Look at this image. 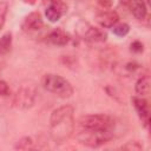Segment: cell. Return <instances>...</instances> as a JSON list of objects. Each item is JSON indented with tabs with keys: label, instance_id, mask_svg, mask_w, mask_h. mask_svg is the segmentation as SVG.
I'll use <instances>...</instances> for the list:
<instances>
[{
	"label": "cell",
	"instance_id": "cell-13",
	"mask_svg": "<svg viewBox=\"0 0 151 151\" xmlns=\"http://www.w3.org/2000/svg\"><path fill=\"white\" fill-rule=\"evenodd\" d=\"M85 39L90 42H103L106 40V34L97 27H90L85 33Z\"/></svg>",
	"mask_w": 151,
	"mask_h": 151
},
{
	"label": "cell",
	"instance_id": "cell-1",
	"mask_svg": "<svg viewBox=\"0 0 151 151\" xmlns=\"http://www.w3.org/2000/svg\"><path fill=\"white\" fill-rule=\"evenodd\" d=\"M74 109L71 105H63L54 109L50 116V134L54 143L63 144L74 133Z\"/></svg>",
	"mask_w": 151,
	"mask_h": 151
},
{
	"label": "cell",
	"instance_id": "cell-15",
	"mask_svg": "<svg viewBox=\"0 0 151 151\" xmlns=\"http://www.w3.org/2000/svg\"><path fill=\"white\" fill-rule=\"evenodd\" d=\"M14 147L15 149H19V150H34L38 146L35 145V142L31 137H22V138H20L17 142V144L14 145Z\"/></svg>",
	"mask_w": 151,
	"mask_h": 151
},
{
	"label": "cell",
	"instance_id": "cell-5",
	"mask_svg": "<svg viewBox=\"0 0 151 151\" xmlns=\"http://www.w3.org/2000/svg\"><path fill=\"white\" fill-rule=\"evenodd\" d=\"M35 101V90L32 86H21L13 97V106L20 110H27Z\"/></svg>",
	"mask_w": 151,
	"mask_h": 151
},
{
	"label": "cell",
	"instance_id": "cell-21",
	"mask_svg": "<svg viewBox=\"0 0 151 151\" xmlns=\"http://www.w3.org/2000/svg\"><path fill=\"white\" fill-rule=\"evenodd\" d=\"M98 2H99V5H100V6H103L104 8H107V7H110V6H111L112 0H98Z\"/></svg>",
	"mask_w": 151,
	"mask_h": 151
},
{
	"label": "cell",
	"instance_id": "cell-10",
	"mask_svg": "<svg viewBox=\"0 0 151 151\" xmlns=\"http://www.w3.org/2000/svg\"><path fill=\"white\" fill-rule=\"evenodd\" d=\"M97 22L103 27V28H111L113 25H116L119 21V17L116 11L113 9H104L99 12L96 15Z\"/></svg>",
	"mask_w": 151,
	"mask_h": 151
},
{
	"label": "cell",
	"instance_id": "cell-19",
	"mask_svg": "<svg viewBox=\"0 0 151 151\" xmlns=\"http://www.w3.org/2000/svg\"><path fill=\"white\" fill-rule=\"evenodd\" d=\"M9 94H11L9 86L7 85L6 81L0 79V97H8Z\"/></svg>",
	"mask_w": 151,
	"mask_h": 151
},
{
	"label": "cell",
	"instance_id": "cell-14",
	"mask_svg": "<svg viewBox=\"0 0 151 151\" xmlns=\"http://www.w3.org/2000/svg\"><path fill=\"white\" fill-rule=\"evenodd\" d=\"M12 47V33L7 32L0 37V57L6 55Z\"/></svg>",
	"mask_w": 151,
	"mask_h": 151
},
{
	"label": "cell",
	"instance_id": "cell-18",
	"mask_svg": "<svg viewBox=\"0 0 151 151\" xmlns=\"http://www.w3.org/2000/svg\"><path fill=\"white\" fill-rule=\"evenodd\" d=\"M7 9L8 6L5 1H0V29L2 28L5 20H6V14H7Z\"/></svg>",
	"mask_w": 151,
	"mask_h": 151
},
{
	"label": "cell",
	"instance_id": "cell-3",
	"mask_svg": "<svg viewBox=\"0 0 151 151\" xmlns=\"http://www.w3.org/2000/svg\"><path fill=\"white\" fill-rule=\"evenodd\" d=\"M42 87L60 98H70L73 94L72 84L64 77L55 73H46L41 79Z\"/></svg>",
	"mask_w": 151,
	"mask_h": 151
},
{
	"label": "cell",
	"instance_id": "cell-7",
	"mask_svg": "<svg viewBox=\"0 0 151 151\" xmlns=\"http://www.w3.org/2000/svg\"><path fill=\"white\" fill-rule=\"evenodd\" d=\"M132 105L139 117V119L142 120L143 125L149 129V123H150V107H149V103L146 99H144V97H139L136 96L132 98Z\"/></svg>",
	"mask_w": 151,
	"mask_h": 151
},
{
	"label": "cell",
	"instance_id": "cell-9",
	"mask_svg": "<svg viewBox=\"0 0 151 151\" xmlns=\"http://www.w3.org/2000/svg\"><path fill=\"white\" fill-rule=\"evenodd\" d=\"M64 11L65 6L60 0H50V4L45 9V15L48 21L57 22L63 17Z\"/></svg>",
	"mask_w": 151,
	"mask_h": 151
},
{
	"label": "cell",
	"instance_id": "cell-17",
	"mask_svg": "<svg viewBox=\"0 0 151 151\" xmlns=\"http://www.w3.org/2000/svg\"><path fill=\"white\" fill-rule=\"evenodd\" d=\"M120 149L122 150H130V151H139V150L143 149V146H142V144L139 142L133 140V142H127L126 144L122 145Z\"/></svg>",
	"mask_w": 151,
	"mask_h": 151
},
{
	"label": "cell",
	"instance_id": "cell-20",
	"mask_svg": "<svg viewBox=\"0 0 151 151\" xmlns=\"http://www.w3.org/2000/svg\"><path fill=\"white\" fill-rule=\"evenodd\" d=\"M143 50H144V46H143V44L140 41L136 40V41H133L131 44V51H133L136 53H140V52H143Z\"/></svg>",
	"mask_w": 151,
	"mask_h": 151
},
{
	"label": "cell",
	"instance_id": "cell-8",
	"mask_svg": "<svg viewBox=\"0 0 151 151\" xmlns=\"http://www.w3.org/2000/svg\"><path fill=\"white\" fill-rule=\"evenodd\" d=\"M120 2L127 7V9L138 20H143L146 17V2L144 0H120Z\"/></svg>",
	"mask_w": 151,
	"mask_h": 151
},
{
	"label": "cell",
	"instance_id": "cell-11",
	"mask_svg": "<svg viewBox=\"0 0 151 151\" xmlns=\"http://www.w3.org/2000/svg\"><path fill=\"white\" fill-rule=\"evenodd\" d=\"M47 40L54 46H65L70 42L71 38L65 31H63L60 28H55L48 34Z\"/></svg>",
	"mask_w": 151,
	"mask_h": 151
},
{
	"label": "cell",
	"instance_id": "cell-2",
	"mask_svg": "<svg viewBox=\"0 0 151 151\" xmlns=\"http://www.w3.org/2000/svg\"><path fill=\"white\" fill-rule=\"evenodd\" d=\"M114 125V119L105 113L81 116L77 122V129L87 131H113Z\"/></svg>",
	"mask_w": 151,
	"mask_h": 151
},
{
	"label": "cell",
	"instance_id": "cell-22",
	"mask_svg": "<svg viewBox=\"0 0 151 151\" xmlns=\"http://www.w3.org/2000/svg\"><path fill=\"white\" fill-rule=\"evenodd\" d=\"M25 4H28V5H34L37 2V0H22Z\"/></svg>",
	"mask_w": 151,
	"mask_h": 151
},
{
	"label": "cell",
	"instance_id": "cell-23",
	"mask_svg": "<svg viewBox=\"0 0 151 151\" xmlns=\"http://www.w3.org/2000/svg\"><path fill=\"white\" fill-rule=\"evenodd\" d=\"M146 2H149V0H146Z\"/></svg>",
	"mask_w": 151,
	"mask_h": 151
},
{
	"label": "cell",
	"instance_id": "cell-4",
	"mask_svg": "<svg viewBox=\"0 0 151 151\" xmlns=\"http://www.w3.org/2000/svg\"><path fill=\"white\" fill-rule=\"evenodd\" d=\"M76 138L87 147H99L113 138V131H87L77 129Z\"/></svg>",
	"mask_w": 151,
	"mask_h": 151
},
{
	"label": "cell",
	"instance_id": "cell-16",
	"mask_svg": "<svg viewBox=\"0 0 151 151\" xmlns=\"http://www.w3.org/2000/svg\"><path fill=\"white\" fill-rule=\"evenodd\" d=\"M111 29H112V33L114 35H117V37H125L130 32V26L127 24H125V22H119L118 21L116 25H113L111 27Z\"/></svg>",
	"mask_w": 151,
	"mask_h": 151
},
{
	"label": "cell",
	"instance_id": "cell-12",
	"mask_svg": "<svg viewBox=\"0 0 151 151\" xmlns=\"http://www.w3.org/2000/svg\"><path fill=\"white\" fill-rule=\"evenodd\" d=\"M134 91L139 97H146L150 92V78L147 74L142 76L134 85Z\"/></svg>",
	"mask_w": 151,
	"mask_h": 151
},
{
	"label": "cell",
	"instance_id": "cell-6",
	"mask_svg": "<svg viewBox=\"0 0 151 151\" xmlns=\"http://www.w3.org/2000/svg\"><path fill=\"white\" fill-rule=\"evenodd\" d=\"M42 27H44V20L39 12H32L27 14L21 22V28L27 34L35 33L40 31Z\"/></svg>",
	"mask_w": 151,
	"mask_h": 151
}]
</instances>
